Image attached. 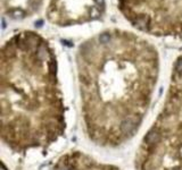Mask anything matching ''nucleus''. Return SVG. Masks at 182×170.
I'll return each mask as SVG.
<instances>
[{"mask_svg":"<svg viewBox=\"0 0 182 170\" xmlns=\"http://www.w3.org/2000/svg\"><path fill=\"white\" fill-rule=\"evenodd\" d=\"M75 61L88 138L101 147L131 141L157 84V49L132 32L111 29L83 42Z\"/></svg>","mask_w":182,"mask_h":170,"instance_id":"f257e3e1","label":"nucleus"},{"mask_svg":"<svg viewBox=\"0 0 182 170\" xmlns=\"http://www.w3.org/2000/svg\"><path fill=\"white\" fill-rule=\"evenodd\" d=\"M1 141L14 153L43 150L66 130L56 54L33 31L13 34L0 57Z\"/></svg>","mask_w":182,"mask_h":170,"instance_id":"f03ea898","label":"nucleus"},{"mask_svg":"<svg viewBox=\"0 0 182 170\" xmlns=\"http://www.w3.org/2000/svg\"><path fill=\"white\" fill-rule=\"evenodd\" d=\"M136 170H182V54L175 60L165 101L142 138Z\"/></svg>","mask_w":182,"mask_h":170,"instance_id":"7ed1b4c3","label":"nucleus"},{"mask_svg":"<svg viewBox=\"0 0 182 170\" xmlns=\"http://www.w3.org/2000/svg\"><path fill=\"white\" fill-rule=\"evenodd\" d=\"M134 29L158 37H182V0H117Z\"/></svg>","mask_w":182,"mask_h":170,"instance_id":"20e7f679","label":"nucleus"},{"mask_svg":"<svg viewBox=\"0 0 182 170\" xmlns=\"http://www.w3.org/2000/svg\"><path fill=\"white\" fill-rule=\"evenodd\" d=\"M105 12V0H50L47 18L54 25L66 27L97 21Z\"/></svg>","mask_w":182,"mask_h":170,"instance_id":"39448f33","label":"nucleus"},{"mask_svg":"<svg viewBox=\"0 0 182 170\" xmlns=\"http://www.w3.org/2000/svg\"><path fill=\"white\" fill-rule=\"evenodd\" d=\"M43 0H0L1 12L10 19H24L40 10Z\"/></svg>","mask_w":182,"mask_h":170,"instance_id":"423d86ee","label":"nucleus"}]
</instances>
